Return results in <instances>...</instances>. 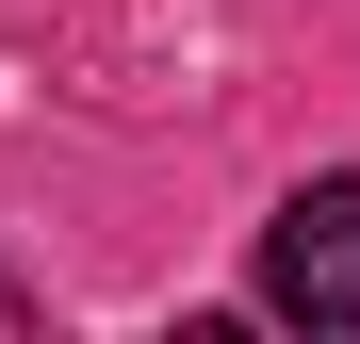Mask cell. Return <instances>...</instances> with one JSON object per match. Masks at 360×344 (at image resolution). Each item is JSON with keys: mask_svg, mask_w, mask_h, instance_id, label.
I'll use <instances>...</instances> for the list:
<instances>
[{"mask_svg": "<svg viewBox=\"0 0 360 344\" xmlns=\"http://www.w3.org/2000/svg\"><path fill=\"white\" fill-rule=\"evenodd\" d=\"M262 312L295 328H360V181H295L262 229Z\"/></svg>", "mask_w": 360, "mask_h": 344, "instance_id": "cell-1", "label": "cell"}, {"mask_svg": "<svg viewBox=\"0 0 360 344\" xmlns=\"http://www.w3.org/2000/svg\"><path fill=\"white\" fill-rule=\"evenodd\" d=\"M17 328H33V295H17V279H0V344H17Z\"/></svg>", "mask_w": 360, "mask_h": 344, "instance_id": "cell-2", "label": "cell"}]
</instances>
